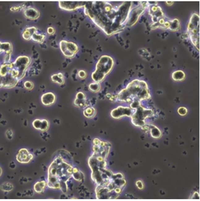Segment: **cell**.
<instances>
[{
  "label": "cell",
  "instance_id": "cell-18",
  "mask_svg": "<svg viewBox=\"0 0 200 201\" xmlns=\"http://www.w3.org/2000/svg\"><path fill=\"white\" fill-rule=\"evenodd\" d=\"M172 79L174 80V81H177V82L183 81V80L185 78V74L181 70H177L172 73Z\"/></svg>",
  "mask_w": 200,
  "mask_h": 201
},
{
  "label": "cell",
  "instance_id": "cell-5",
  "mask_svg": "<svg viewBox=\"0 0 200 201\" xmlns=\"http://www.w3.org/2000/svg\"><path fill=\"white\" fill-rule=\"evenodd\" d=\"M113 65L114 62L112 57L108 55H102L96 64V71L106 76L110 72Z\"/></svg>",
  "mask_w": 200,
  "mask_h": 201
},
{
  "label": "cell",
  "instance_id": "cell-8",
  "mask_svg": "<svg viewBox=\"0 0 200 201\" xmlns=\"http://www.w3.org/2000/svg\"><path fill=\"white\" fill-rule=\"evenodd\" d=\"M31 63V59L27 56H19L13 62L14 66L20 72V79L25 75L26 70Z\"/></svg>",
  "mask_w": 200,
  "mask_h": 201
},
{
  "label": "cell",
  "instance_id": "cell-35",
  "mask_svg": "<svg viewBox=\"0 0 200 201\" xmlns=\"http://www.w3.org/2000/svg\"><path fill=\"white\" fill-rule=\"evenodd\" d=\"M100 142V141L99 139H94V140H93L94 145H99Z\"/></svg>",
  "mask_w": 200,
  "mask_h": 201
},
{
  "label": "cell",
  "instance_id": "cell-12",
  "mask_svg": "<svg viewBox=\"0 0 200 201\" xmlns=\"http://www.w3.org/2000/svg\"><path fill=\"white\" fill-rule=\"evenodd\" d=\"M32 155L29 153L28 150L25 148H22L19 151L18 154L16 155V159L18 162L21 163H29L32 159Z\"/></svg>",
  "mask_w": 200,
  "mask_h": 201
},
{
  "label": "cell",
  "instance_id": "cell-17",
  "mask_svg": "<svg viewBox=\"0 0 200 201\" xmlns=\"http://www.w3.org/2000/svg\"><path fill=\"white\" fill-rule=\"evenodd\" d=\"M148 127H149V132L153 138L159 139L161 137L162 132L158 127L151 124L150 125L149 124Z\"/></svg>",
  "mask_w": 200,
  "mask_h": 201
},
{
  "label": "cell",
  "instance_id": "cell-2",
  "mask_svg": "<svg viewBox=\"0 0 200 201\" xmlns=\"http://www.w3.org/2000/svg\"><path fill=\"white\" fill-rule=\"evenodd\" d=\"M150 98V91L147 83L139 79L133 80L117 96L119 101L129 103H132L134 100L143 101Z\"/></svg>",
  "mask_w": 200,
  "mask_h": 201
},
{
  "label": "cell",
  "instance_id": "cell-30",
  "mask_svg": "<svg viewBox=\"0 0 200 201\" xmlns=\"http://www.w3.org/2000/svg\"><path fill=\"white\" fill-rule=\"evenodd\" d=\"M187 112H188L187 109L184 107H180L178 109V113L181 116L185 115L187 114Z\"/></svg>",
  "mask_w": 200,
  "mask_h": 201
},
{
  "label": "cell",
  "instance_id": "cell-9",
  "mask_svg": "<svg viewBox=\"0 0 200 201\" xmlns=\"http://www.w3.org/2000/svg\"><path fill=\"white\" fill-rule=\"evenodd\" d=\"M86 3V2H59V8L63 10L67 11H73L79 8H84Z\"/></svg>",
  "mask_w": 200,
  "mask_h": 201
},
{
  "label": "cell",
  "instance_id": "cell-27",
  "mask_svg": "<svg viewBox=\"0 0 200 201\" xmlns=\"http://www.w3.org/2000/svg\"><path fill=\"white\" fill-rule=\"evenodd\" d=\"M13 189V186L9 183H3L2 186V189L4 191H10Z\"/></svg>",
  "mask_w": 200,
  "mask_h": 201
},
{
  "label": "cell",
  "instance_id": "cell-20",
  "mask_svg": "<svg viewBox=\"0 0 200 201\" xmlns=\"http://www.w3.org/2000/svg\"><path fill=\"white\" fill-rule=\"evenodd\" d=\"M105 75L100 73L99 71H94L92 73V78L94 80V81L96 83H100L102 82L103 80L105 79Z\"/></svg>",
  "mask_w": 200,
  "mask_h": 201
},
{
  "label": "cell",
  "instance_id": "cell-34",
  "mask_svg": "<svg viewBox=\"0 0 200 201\" xmlns=\"http://www.w3.org/2000/svg\"><path fill=\"white\" fill-rule=\"evenodd\" d=\"M47 31H48V33L49 34H50V35L53 34L54 33V32H55L54 29L53 27H48Z\"/></svg>",
  "mask_w": 200,
  "mask_h": 201
},
{
  "label": "cell",
  "instance_id": "cell-13",
  "mask_svg": "<svg viewBox=\"0 0 200 201\" xmlns=\"http://www.w3.org/2000/svg\"><path fill=\"white\" fill-rule=\"evenodd\" d=\"M32 126L34 129L42 132H46L49 127V123L47 120L36 119L32 122Z\"/></svg>",
  "mask_w": 200,
  "mask_h": 201
},
{
  "label": "cell",
  "instance_id": "cell-3",
  "mask_svg": "<svg viewBox=\"0 0 200 201\" xmlns=\"http://www.w3.org/2000/svg\"><path fill=\"white\" fill-rule=\"evenodd\" d=\"M187 32L191 43L199 50V16L197 13L191 15L187 26Z\"/></svg>",
  "mask_w": 200,
  "mask_h": 201
},
{
  "label": "cell",
  "instance_id": "cell-1",
  "mask_svg": "<svg viewBox=\"0 0 200 201\" xmlns=\"http://www.w3.org/2000/svg\"><path fill=\"white\" fill-rule=\"evenodd\" d=\"M132 2H124L114 8L106 2H89L84 13L108 36L121 32L126 27L131 10Z\"/></svg>",
  "mask_w": 200,
  "mask_h": 201
},
{
  "label": "cell",
  "instance_id": "cell-29",
  "mask_svg": "<svg viewBox=\"0 0 200 201\" xmlns=\"http://www.w3.org/2000/svg\"><path fill=\"white\" fill-rule=\"evenodd\" d=\"M24 88L26 89H27L28 90H31L34 88L33 83L32 82H30V81H27V82H24Z\"/></svg>",
  "mask_w": 200,
  "mask_h": 201
},
{
  "label": "cell",
  "instance_id": "cell-16",
  "mask_svg": "<svg viewBox=\"0 0 200 201\" xmlns=\"http://www.w3.org/2000/svg\"><path fill=\"white\" fill-rule=\"evenodd\" d=\"M37 29L35 27H28L23 32V37L26 40V41H30V40L32 38V35L34 34L36 32Z\"/></svg>",
  "mask_w": 200,
  "mask_h": 201
},
{
  "label": "cell",
  "instance_id": "cell-28",
  "mask_svg": "<svg viewBox=\"0 0 200 201\" xmlns=\"http://www.w3.org/2000/svg\"><path fill=\"white\" fill-rule=\"evenodd\" d=\"M82 173L81 172H80L79 171H77V172H75V173H72V176H73V178L77 180V181H81L82 179V176L83 175H82Z\"/></svg>",
  "mask_w": 200,
  "mask_h": 201
},
{
  "label": "cell",
  "instance_id": "cell-32",
  "mask_svg": "<svg viewBox=\"0 0 200 201\" xmlns=\"http://www.w3.org/2000/svg\"><path fill=\"white\" fill-rule=\"evenodd\" d=\"M87 73L84 71V70H80L78 73V76L79 78H81L82 79H84L85 78L87 77Z\"/></svg>",
  "mask_w": 200,
  "mask_h": 201
},
{
  "label": "cell",
  "instance_id": "cell-33",
  "mask_svg": "<svg viewBox=\"0 0 200 201\" xmlns=\"http://www.w3.org/2000/svg\"><path fill=\"white\" fill-rule=\"evenodd\" d=\"M136 186H137V187L139 189H140V190L143 189V184L142 181H140V180H138V181H137L136 182Z\"/></svg>",
  "mask_w": 200,
  "mask_h": 201
},
{
  "label": "cell",
  "instance_id": "cell-24",
  "mask_svg": "<svg viewBox=\"0 0 200 201\" xmlns=\"http://www.w3.org/2000/svg\"><path fill=\"white\" fill-rule=\"evenodd\" d=\"M169 29L172 31H178L180 29V24L179 20L175 19L170 21V26Z\"/></svg>",
  "mask_w": 200,
  "mask_h": 201
},
{
  "label": "cell",
  "instance_id": "cell-23",
  "mask_svg": "<svg viewBox=\"0 0 200 201\" xmlns=\"http://www.w3.org/2000/svg\"><path fill=\"white\" fill-rule=\"evenodd\" d=\"M83 114L87 118H92L96 114V110L93 107H88L84 109Z\"/></svg>",
  "mask_w": 200,
  "mask_h": 201
},
{
  "label": "cell",
  "instance_id": "cell-15",
  "mask_svg": "<svg viewBox=\"0 0 200 201\" xmlns=\"http://www.w3.org/2000/svg\"><path fill=\"white\" fill-rule=\"evenodd\" d=\"M24 15L28 19L36 20L39 17V13L33 8H28L24 10Z\"/></svg>",
  "mask_w": 200,
  "mask_h": 201
},
{
  "label": "cell",
  "instance_id": "cell-14",
  "mask_svg": "<svg viewBox=\"0 0 200 201\" xmlns=\"http://www.w3.org/2000/svg\"><path fill=\"white\" fill-rule=\"evenodd\" d=\"M56 96L54 93L51 92L46 93L41 96V103L43 105L46 106H51L56 102Z\"/></svg>",
  "mask_w": 200,
  "mask_h": 201
},
{
  "label": "cell",
  "instance_id": "cell-6",
  "mask_svg": "<svg viewBox=\"0 0 200 201\" xmlns=\"http://www.w3.org/2000/svg\"><path fill=\"white\" fill-rule=\"evenodd\" d=\"M148 6V2H142L140 5L130 10L126 26H132L138 21L139 17L143 13L144 10Z\"/></svg>",
  "mask_w": 200,
  "mask_h": 201
},
{
  "label": "cell",
  "instance_id": "cell-21",
  "mask_svg": "<svg viewBox=\"0 0 200 201\" xmlns=\"http://www.w3.org/2000/svg\"><path fill=\"white\" fill-rule=\"evenodd\" d=\"M52 81L54 83H56L59 85H62L64 83V75L61 73H59L57 74H54L51 76Z\"/></svg>",
  "mask_w": 200,
  "mask_h": 201
},
{
  "label": "cell",
  "instance_id": "cell-19",
  "mask_svg": "<svg viewBox=\"0 0 200 201\" xmlns=\"http://www.w3.org/2000/svg\"><path fill=\"white\" fill-rule=\"evenodd\" d=\"M46 185H47V183H46V181H39L34 184V189L36 192L41 193L44 191Z\"/></svg>",
  "mask_w": 200,
  "mask_h": 201
},
{
  "label": "cell",
  "instance_id": "cell-22",
  "mask_svg": "<svg viewBox=\"0 0 200 201\" xmlns=\"http://www.w3.org/2000/svg\"><path fill=\"white\" fill-rule=\"evenodd\" d=\"M12 52L11 44L8 42L1 43V53H5V54L11 55Z\"/></svg>",
  "mask_w": 200,
  "mask_h": 201
},
{
  "label": "cell",
  "instance_id": "cell-4",
  "mask_svg": "<svg viewBox=\"0 0 200 201\" xmlns=\"http://www.w3.org/2000/svg\"><path fill=\"white\" fill-rule=\"evenodd\" d=\"M152 114L153 111L151 110L145 109L142 106H140L134 111V112L130 117L132 123L135 126L142 127L145 125V119L151 116Z\"/></svg>",
  "mask_w": 200,
  "mask_h": 201
},
{
  "label": "cell",
  "instance_id": "cell-26",
  "mask_svg": "<svg viewBox=\"0 0 200 201\" xmlns=\"http://www.w3.org/2000/svg\"><path fill=\"white\" fill-rule=\"evenodd\" d=\"M89 88L90 89V90L94 93H97L98 91H100L101 87L100 85H99V83H91L89 86Z\"/></svg>",
  "mask_w": 200,
  "mask_h": 201
},
{
  "label": "cell",
  "instance_id": "cell-7",
  "mask_svg": "<svg viewBox=\"0 0 200 201\" xmlns=\"http://www.w3.org/2000/svg\"><path fill=\"white\" fill-rule=\"evenodd\" d=\"M59 47L63 55L67 58L74 57L79 51L77 44L66 41H61L59 43Z\"/></svg>",
  "mask_w": 200,
  "mask_h": 201
},
{
  "label": "cell",
  "instance_id": "cell-25",
  "mask_svg": "<svg viewBox=\"0 0 200 201\" xmlns=\"http://www.w3.org/2000/svg\"><path fill=\"white\" fill-rule=\"evenodd\" d=\"M46 38V35H43V34H39L37 32H36L35 34H34V35L32 37V40L35 42H37V43H43L45 40Z\"/></svg>",
  "mask_w": 200,
  "mask_h": 201
},
{
  "label": "cell",
  "instance_id": "cell-36",
  "mask_svg": "<svg viewBox=\"0 0 200 201\" xmlns=\"http://www.w3.org/2000/svg\"><path fill=\"white\" fill-rule=\"evenodd\" d=\"M173 1H171V2H169V1H167V2H166V4L167 5H168V6H171V5H172L173 4Z\"/></svg>",
  "mask_w": 200,
  "mask_h": 201
},
{
  "label": "cell",
  "instance_id": "cell-11",
  "mask_svg": "<svg viewBox=\"0 0 200 201\" xmlns=\"http://www.w3.org/2000/svg\"><path fill=\"white\" fill-rule=\"evenodd\" d=\"M149 14L151 16V19L153 23L157 22L160 19L164 18V14L162 10V8L155 5L150 8Z\"/></svg>",
  "mask_w": 200,
  "mask_h": 201
},
{
  "label": "cell",
  "instance_id": "cell-10",
  "mask_svg": "<svg viewBox=\"0 0 200 201\" xmlns=\"http://www.w3.org/2000/svg\"><path fill=\"white\" fill-rule=\"evenodd\" d=\"M134 111L135 110L129 107L118 106L112 111L110 115L113 119H118L124 116L131 117L134 112Z\"/></svg>",
  "mask_w": 200,
  "mask_h": 201
},
{
  "label": "cell",
  "instance_id": "cell-31",
  "mask_svg": "<svg viewBox=\"0 0 200 201\" xmlns=\"http://www.w3.org/2000/svg\"><path fill=\"white\" fill-rule=\"evenodd\" d=\"M75 99H79V100H86V97L85 94L83 93L79 92L76 94V98Z\"/></svg>",
  "mask_w": 200,
  "mask_h": 201
}]
</instances>
